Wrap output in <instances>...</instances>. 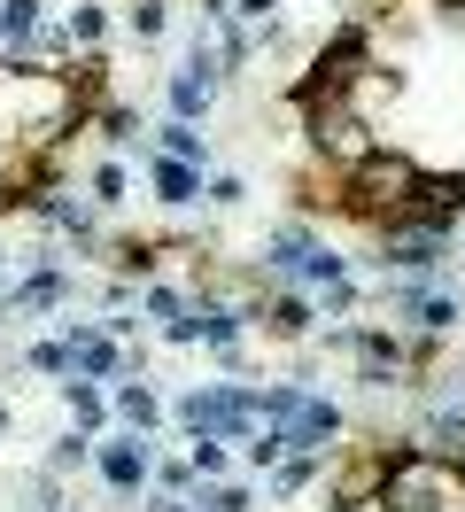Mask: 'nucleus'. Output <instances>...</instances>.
I'll use <instances>...</instances> for the list:
<instances>
[{"mask_svg":"<svg viewBox=\"0 0 465 512\" xmlns=\"http://www.w3.org/2000/svg\"><path fill=\"white\" fill-rule=\"evenodd\" d=\"M450 8H465V0H450Z\"/></svg>","mask_w":465,"mask_h":512,"instance_id":"7c9ffc66","label":"nucleus"},{"mask_svg":"<svg viewBox=\"0 0 465 512\" xmlns=\"http://www.w3.org/2000/svg\"><path fill=\"white\" fill-rule=\"evenodd\" d=\"M148 179H155V194H163L171 210L202 202V163H171V156H155V163H148Z\"/></svg>","mask_w":465,"mask_h":512,"instance_id":"0eeeda50","label":"nucleus"},{"mask_svg":"<svg viewBox=\"0 0 465 512\" xmlns=\"http://www.w3.org/2000/svg\"><path fill=\"white\" fill-rule=\"evenodd\" d=\"M295 280H303V288H334V280H349V264H341L326 241H310V256L295 264Z\"/></svg>","mask_w":465,"mask_h":512,"instance_id":"6ab92c4d","label":"nucleus"},{"mask_svg":"<svg viewBox=\"0 0 465 512\" xmlns=\"http://www.w3.org/2000/svg\"><path fill=\"white\" fill-rule=\"evenodd\" d=\"M140 311L171 326V319H179V311H186V303H179V295H171V288H148V295H140Z\"/></svg>","mask_w":465,"mask_h":512,"instance_id":"bb28decb","label":"nucleus"},{"mask_svg":"<svg viewBox=\"0 0 465 512\" xmlns=\"http://www.w3.org/2000/svg\"><path fill=\"white\" fill-rule=\"evenodd\" d=\"M202 202H217V210H241V202H248V179L217 171V179H202Z\"/></svg>","mask_w":465,"mask_h":512,"instance_id":"412c9836","label":"nucleus"},{"mask_svg":"<svg viewBox=\"0 0 465 512\" xmlns=\"http://www.w3.org/2000/svg\"><path fill=\"white\" fill-rule=\"evenodd\" d=\"M101 32H109V8H101V0H78V8L62 16V39H70V55H78V47H101Z\"/></svg>","mask_w":465,"mask_h":512,"instance_id":"dca6fc26","label":"nucleus"},{"mask_svg":"<svg viewBox=\"0 0 465 512\" xmlns=\"http://www.w3.org/2000/svg\"><path fill=\"white\" fill-rule=\"evenodd\" d=\"M117 8H124V32L132 39H163V24H171L163 0H117Z\"/></svg>","mask_w":465,"mask_h":512,"instance_id":"aec40b11","label":"nucleus"},{"mask_svg":"<svg viewBox=\"0 0 465 512\" xmlns=\"http://www.w3.org/2000/svg\"><path fill=\"white\" fill-rule=\"evenodd\" d=\"M62 342H70V373H78V381H117V373H140V357L124 350V342H109L101 326H86V319L62 326Z\"/></svg>","mask_w":465,"mask_h":512,"instance_id":"7ed1b4c3","label":"nucleus"},{"mask_svg":"<svg viewBox=\"0 0 465 512\" xmlns=\"http://www.w3.org/2000/svg\"><path fill=\"white\" fill-rule=\"evenodd\" d=\"M186 466H194V481H225V443H210V435H202V443L186 450Z\"/></svg>","mask_w":465,"mask_h":512,"instance_id":"5701e85b","label":"nucleus"},{"mask_svg":"<svg viewBox=\"0 0 465 512\" xmlns=\"http://www.w3.org/2000/svg\"><path fill=\"white\" fill-rule=\"evenodd\" d=\"M155 156H171V163H210V132H194V125H155Z\"/></svg>","mask_w":465,"mask_h":512,"instance_id":"9b49d317","label":"nucleus"},{"mask_svg":"<svg viewBox=\"0 0 465 512\" xmlns=\"http://www.w3.org/2000/svg\"><path fill=\"white\" fill-rule=\"evenodd\" d=\"M109 412L132 427V435H148L155 419H163V396H155L148 381H132V373H117V388H109Z\"/></svg>","mask_w":465,"mask_h":512,"instance_id":"423d86ee","label":"nucleus"},{"mask_svg":"<svg viewBox=\"0 0 465 512\" xmlns=\"http://www.w3.org/2000/svg\"><path fill=\"white\" fill-rule=\"evenodd\" d=\"M186 505L194 512H256V489H241V481H194Z\"/></svg>","mask_w":465,"mask_h":512,"instance_id":"f8f14e48","label":"nucleus"},{"mask_svg":"<svg viewBox=\"0 0 465 512\" xmlns=\"http://www.w3.org/2000/svg\"><path fill=\"white\" fill-rule=\"evenodd\" d=\"M8 427H16V419H8V404H0V435H8Z\"/></svg>","mask_w":465,"mask_h":512,"instance_id":"c756f323","label":"nucleus"},{"mask_svg":"<svg viewBox=\"0 0 465 512\" xmlns=\"http://www.w3.org/2000/svg\"><path fill=\"white\" fill-rule=\"evenodd\" d=\"M241 458H248V466H256V474H264V466H279L287 450H279V435H272V427H256V435H248V443H241Z\"/></svg>","mask_w":465,"mask_h":512,"instance_id":"b1692460","label":"nucleus"},{"mask_svg":"<svg viewBox=\"0 0 465 512\" xmlns=\"http://www.w3.org/2000/svg\"><path fill=\"white\" fill-rule=\"evenodd\" d=\"M256 326H264L272 342H303V334H310V303H303V295H264Z\"/></svg>","mask_w":465,"mask_h":512,"instance_id":"6e6552de","label":"nucleus"},{"mask_svg":"<svg viewBox=\"0 0 465 512\" xmlns=\"http://www.w3.org/2000/svg\"><path fill=\"white\" fill-rule=\"evenodd\" d=\"M47 24V0H0V47H16L24 55V39Z\"/></svg>","mask_w":465,"mask_h":512,"instance_id":"4468645a","label":"nucleus"},{"mask_svg":"<svg viewBox=\"0 0 465 512\" xmlns=\"http://www.w3.org/2000/svg\"><path fill=\"white\" fill-rule=\"evenodd\" d=\"M93 466H101V481H109L117 497H132V489L155 474V450L140 443V435H117V443H101V450H93Z\"/></svg>","mask_w":465,"mask_h":512,"instance_id":"20e7f679","label":"nucleus"},{"mask_svg":"<svg viewBox=\"0 0 465 512\" xmlns=\"http://www.w3.org/2000/svg\"><path fill=\"white\" fill-rule=\"evenodd\" d=\"M202 16H210V24H217V16H233V0H202Z\"/></svg>","mask_w":465,"mask_h":512,"instance_id":"c85d7f7f","label":"nucleus"},{"mask_svg":"<svg viewBox=\"0 0 465 512\" xmlns=\"http://www.w3.org/2000/svg\"><path fill=\"white\" fill-rule=\"evenodd\" d=\"M24 365H31V373H70V342H31Z\"/></svg>","mask_w":465,"mask_h":512,"instance_id":"393cba45","label":"nucleus"},{"mask_svg":"<svg viewBox=\"0 0 465 512\" xmlns=\"http://www.w3.org/2000/svg\"><path fill=\"white\" fill-rule=\"evenodd\" d=\"M93 202H124V163H93Z\"/></svg>","mask_w":465,"mask_h":512,"instance_id":"a878e982","label":"nucleus"},{"mask_svg":"<svg viewBox=\"0 0 465 512\" xmlns=\"http://www.w3.org/2000/svg\"><path fill=\"white\" fill-rule=\"evenodd\" d=\"M24 210H31L39 225H55V233H70L78 249L93 241V202H78L70 187H39V194H24Z\"/></svg>","mask_w":465,"mask_h":512,"instance_id":"39448f33","label":"nucleus"},{"mask_svg":"<svg viewBox=\"0 0 465 512\" xmlns=\"http://www.w3.org/2000/svg\"><path fill=\"white\" fill-rule=\"evenodd\" d=\"M86 125L101 132L109 148H124V140H140V109H132V101H93V109H86Z\"/></svg>","mask_w":465,"mask_h":512,"instance_id":"9d476101","label":"nucleus"},{"mask_svg":"<svg viewBox=\"0 0 465 512\" xmlns=\"http://www.w3.org/2000/svg\"><path fill=\"white\" fill-rule=\"evenodd\" d=\"M419 171L427 163H411L403 148H372L365 163H349L341 171V210H357V218H403L411 210V194H419Z\"/></svg>","mask_w":465,"mask_h":512,"instance_id":"f257e3e1","label":"nucleus"},{"mask_svg":"<svg viewBox=\"0 0 465 512\" xmlns=\"http://www.w3.org/2000/svg\"><path fill=\"white\" fill-rule=\"evenodd\" d=\"M372 233H380V264H396V272H442L458 225H434V218H419V210H403V218H380Z\"/></svg>","mask_w":465,"mask_h":512,"instance_id":"f03ea898","label":"nucleus"},{"mask_svg":"<svg viewBox=\"0 0 465 512\" xmlns=\"http://www.w3.org/2000/svg\"><path fill=\"white\" fill-rule=\"evenodd\" d=\"M318 466H326V458H310V450L279 458V466H272V497H303L310 481H318Z\"/></svg>","mask_w":465,"mask_h":512,"instance_id":"a211bd4d","label":"nucleus"},{"mask_svg":"<svg viewBox=\"0 0 465 512\" xmlns=\"http://www.w3.org/2000/svg\"><path fill=\"white\" fill-rule=\"evenodd\" d=\"M155 489H163V497H186V489H194V466H186V458H155Z\"/></svg>","mask_w":465,"mask_h":512,"instance_id":"4be33fe9","label":"nucleus"},{"mask_svg":"<svg viewBox=\"0 0 465 512\" xmlns=\"http://www.w3.org/2000/svg\"><path fill=\"white\" fill-rule=\"evenodd\" d=\"M148 512H194V505H186V497H155Z\"/></svg>","mask_w":465,"mask_h":512,"instance_id":"cd10ccee","label":"nucleus"},{"mask_svg":"<svg viewBox=\"0 0 465 512\" xmlns=\"http://www.w3.org/2000/svg\"><path fill=\"white\" fill-rule=\"evenodd\" d=\"M210 109H217V86L202 70H179V78H171V117H179V125H202Z\"/></svg>","mask_w":465,"mask_h":512,"instance_id":"1a4fd4ad","label":"nucleus"},{"mask_svg":"<svg viewBox=\"0 0 465 512\" xmlns=\"http://www.w3.org/2000/svg\"><path fill=\"white\" fill-rule=\"evenodd\" d=\"M86 466H93V435H86V427H70V435L47 450V474L62 481V474H86Z\"/></svg>","mask_w":465,"mask_h":512,"instance_id":"f3484780","label":"nucleus"},{"mask_svg":"<svg viewBox=\"0 0 465 512\" xmlns=\"http://www.w3.org/2000/svg\"><path fill=\"white\" fill-rule=\"evenodd\" d=\"M62 396H70V419H78V427H109V396H101V381H78V373H70V381H62Z\"/></svg>","mask_w":465,"mask_h":512,"instance_id":"2eb2a0df","label":"nucleus"},{"mask_svg":"<svg viewBox=\"0 0 465 512\" xmlns=\"http://www.w3.org/2000/svg\"><path fill=\"white\" fill-rule=\"evenodd\" d=\"M403 319L419 326V334H450V326L465 319V303H458V295H442V288H427L419 303H411V311H403Z\"/></svg>","mask_w":465,"mask_h":512,"instance_id":"ddd939ff","label":"nucleus"}]
</instances>
